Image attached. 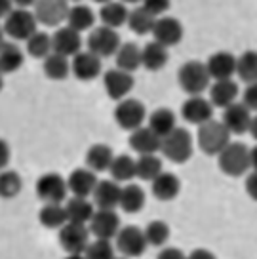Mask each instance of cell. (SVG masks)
I'll list each match as a JSON object with an SVG mask.
<instances>
[{
  "instance_id": "obj_1",
  "label": "cell",
  "mask_w": 257,
  "mask_h": 259,
  "mask_svg": "<svg viewBox=\"0 0 257 259\" xmlns=\"http://www.w3.org/2000/svg\"><path fill=\"white\" fill-rule=\"evenodd\" d=\"M231 132L221 120H208L202 126H198V134H196V143L204 154L208 156H217L231 143Z\"/></svg>"
},
{
  "instance_id": "obj_2",
  "label": "cell",
  "mask_w": 257,
  "mask_h": 259,
  "mask_svg": "<svg viewBox=\"0 0 257 259\" xmlns=\"http://www.w3.org/2000/svg\"><path fill=\"white\" fill-rule=\"evenodd\" d=\"M217 164H219V170L229 178H242L244 174H248L251 170L249 149L244 143L231 141L221 153L217 154Z\"/></svg>"
},
{
  "instance_id": "obj_3",
  "label": "cell",
  "mask_w": 257,
  "mask_h": 259,
  "mask_svg": "<svg viewBox=\"0 0 257 259\" xmlns=\"http://www.w3.org/2000/svg\"><path fill=\"white\" fill-rule=\"evenodd\" d=\"M160 153L174 164H185L194 153V139L189 130L179 128L172 130L168 136L162 138Z\"/></svg>"
},
{
  "instance_id": "obj_4",
  "label": "cell",
  "mask_w": 257,
  "mask_h": 259,
  "mask_svg": "<svg viewBox=\"0 0 257 259\" xmlns=\"http://www.w3.org/2000/svg\"><path fill=\"white\" fill-rule=\"evenodd\" d=\"M177 82L187 96H202L211 84L208 67L202 61H187L177 71Z\"/></svg>"
},
{
  "instance_id": "obj_5",
  "label": "cell",
  "mask_w": 257,
  "mask_h": 259,
  "mask_svg": "<svg viewBox=\"0 0 257 259\" xmlns=\"http://www.w3.org/2000/svg\"><path fill=\"white\" fill-rule=\"evenodd\" d=\"M36 31H38V21L34 12H29V8L12 10L10 16L4 19V32L17 42H27Z\"/></svg>"
},
{
  "instance_id": "obj_6",
  "label": "cell",
  "mask_w": 257,
  "mask_h": 259,
  "mask_svg": "<svg viewBox=\"0 0 257 259\" xmlns=\"http://www.w3.org/2000/svg\"><path fill=\"white\" fill-rule=\"evenodd\" d=\"M145 120H147V109L139 99L126 97L114 107V122L118 124V128L126 130V132L141 128Z\"/></svg>"
},
{
  "instance_id": "obj_7",
  "label": "cell",
  "mask_w": 257,
  "mask_h": 259,
  "mask_svg": "<svg viewBox=\"0 0 257 259\" xmlns=\"http://www.w3.org/2000/svg\"><path fill=\"white\" fill-rule=\"evenodd\" d=\"M147 238H145L143 229L136 225H126L120 227L118 235L114 236V248L120 251L124 257L136 259L141 257L147 250Z\"/></svg>"
},
{
  "instance_id": "obj_8",
  "label": "cell",
  "mask_w": 257,
  "mask_h": 259,
  "mask_svg": "<svg viewBox=\"0 0 257 259\" xmlns=\"http://www.w3.org/2000/svg\"><path fill=\"white\" fill-rule=\"evenodd\" d=\"M86 44H88L90 52H94L96 56L103 59V57H111L118 52V48H120V36H118L116 29L101 25V27H96L94 31L90 32Z\"/></svg>"
},
{
  "instance_id": "obj_9",
  "label": "cell",
  "mask_w": 257,
  "mask_h": 259,
  "mask_svg": "<svg viewBox=\"0 0 257 259\" xmlns=\"http://www.w3.org/2000/svg\"><path fill=\"white\" fill-rule=\"evenodd\" d=\"M69 193V185L67 179L63 176H59L56 171L44 174L36 179V196L40 198L42 202H57L61 204L67 198Z\"/></svg>"
},
{
  "instance_id": "obj_10",
  "label": "cell",
  "mask_w": 257,
  "mask_h": 259,
  "mask_svg": "<svg viewBox=\"0 0 257 259\" xmlns=\"http://www.w3.org/2000/svg\"><path fill=\"white\" fill-rule=\"evenodd\" d=\"M34 16L36 21L44 27H59V25L67 21V14H69V0H36L34 2Z\"/></svg>"
},
{
  "instance_id": "obj_11",
  "label": "cell",
  "mask_w": 257,
  "mask_h": 259,
  "mask_svg": "<svg viewBox=\"0 0 257 259\" xmlns=\"http://www.w3.org/2000/svg\"><path fill=\"white\" fill-rule=\"evenodd\" d=\"M59 244L67 253H84L90 244V229L82 223L67 221L59 229Z\"/></svg>"
},
{
  "instance_id": "obj_12",
  "label": "cell",
  "mask_w": 257,
  "mask_h": 259,
  "mask_svg": "<svg viewBox=\"0 0 257 259\" xmlns=\"http://www.w3.org/2000/svg\"><path fill=\"white\" fill-rule=\"evenodd\" d=\"M88 229L96 238L113 240L120 231V218L114 210H96Z\"/></svg>"
},
{
  "instance_id": "obj_13",
  "label": "cell",
  "mask_w": 257,
  "mask_h": 259,
  "mask_svg": "<svg viewBox=\"0 0 257 259\" xmlns=\"http://www.w3.org/2000/svg\"><path fill=\"white\" fill-rule=\"evenodd\" d=\"M181 116L189 124L202 126L204 122L213 118V105L204 96H189L183 107H181Z\"/></svg>"
},
{
  "instance_id": "obj_14",
  "label": "cell",
  "mask_w": 257,
  "mask_h": 259,
  "mask_svg": "<svg viewBox=\"0 0 257 259\" xmlns=\"http://www.w3.org/2000/svg\"><path fill=\"white\" fill-rule=\"evenodd\" d=\"M71 73L82 82L94 80L101 74V57L90 50L78 52L71 61Z\"/></svg>"
},
{
  "instance_id": "obj_15",
  "label": "cell",
  "mask_w": 257,
  "mask_h": 259,
  "mask_svg": "<svg viewBox=\"0 0 257 259\" xmlns=\"http://www.w3.org/2000/svg\"><path fill=\"white\" fill-rule=\"evenodd\" d=\"M103 84L111 99L122 101L134 90V76H132V73H126V71L116 67V69H111V71L105 73Z\"/></svg>"
},
{
  "instance_id": "obj_16",
  "label": "cell",
  "mask_w": 257,
  "mask_h": 259,
  "mask_svg": "<svg viewBox=\"0 0 257 259\" xmlns=\"http://www.w3.org/2000/svg\"><path fill=\"white\" fill-rule=\"evenodd\" d=\"M153 38L162 46L172 48L183 38V25L176 17H156V23L153 27Z\"/></svg>"
},
{
  "instance_id": "obj_17",
  "label": "cell",
  "mask_w": 257,
  "mask_h": 259,
  "mask_svg": "<svg viewBox=\"0 0 257 259\" xmlns=\"http://www.w3.org/2000/svg\"><path fill=\"white\" fill-rule=\"evenodd\" d=\"M251 111L244 103H233L227 109H223V124L227 126V130L233 134V136H242V134H248L249 124H251Z\"/></svg>"
},
{
  "instance_id": "obj_18",
  "label": "cell",
  "mask_w": 257,
  "mask_h": 259,
  "mask_svg": "<svg viewBox=\"0 0 257 259\" xmlns=\"http://www.w3.org/2000/svg\"><path fill=\"white\" fill-rule=\"evenodd\" d=\"M52 46L56 54H61L65 57H74L78 52H82V38L80 32L71 29L69 25L59 27L52 34Z\"/></svg>"
},
{
  "instance_id": "obj_19",
  "label": "cell",
  "mask_w": 257,
  "mask_h": 259,
  "mask_svg": "<svg viewBox=\"0 0 257 259\" xmlns=\"http://www.w3.org/2000/svg\"><path fill=\"white\" fill-rule=\"evenodd\" d=\"M128 143L132 147V151H136L139 156L141 154H156L160 153L162 138L149 126H141V128L130 132Z\"/></svg>"
},
{
  "instance_id": "obj_20",
  "label": "cell",
  "mask_w": 257,
  "mask_h": 259,
  "mask_svg": "<svg viewBox=\"0 0 257 259\" xmlns=\"http://www.w3.org/2000/svg\"><path fill=\"white\" fill-rule=\"evenodd\" d=\"M236 63L238 57H234L231 52H216L208 57L206 67L211 80H227L236 74Z\"/></svg>"
},
{
  "instance_id": "obj_21",
  "label": "cell",
  "mask_w": 257,
  "mask_h": 259,
  "mask_svg": "<svg viewBox=\"0 0 257 259\" xmlns=\"http://www.w3.org/2000/svg\"><path fill=\"white\" fill-rule=\"evenodd\" d=\"M120 193L122 187L114 179H103L99 181L94 191V204L97 210H114L116 206H120Z\"/></svg>"
},
{
  "instance_id": "obj_22",
  "label": "cell",
  "mask_w": 257,
  "mask_h": 259,
  "mask_svg": "<svg viewBox=\"0 0 257 259\" xmlns=\"http://www.w3.org/2000/svg\"><path fill=\"white\" fill-rule=\"evenodd\" d=\"M97 183H99V179H97L96 171L90 170V168H76L67 178V185H69V191L72 193V196L90 198L96 191Z\"/></svg>"
},
{
  "instance_id": "obj_23",
  "label": "cell",
  "mask_w": 257,
  "mask_h": 259,
  "mask_svg": "<svg viewBox=\"0 0 257 259\" xmlns=\"http://www.w3.org/2000/svg\"><path fill=\"white\" fill-rule=\"evenodd\" d=\"M238 96H240V90H238V84L233 78L213 80V84L209 86V101L213 107L227 109L229 105L236 103Z\"/></svg>"
},
{
  "instance_id": "obj_24",
  "label": "cell",
  "mask_w": 257,
  "mask_h": 259,
  "mask_svg": "<svg viewBox=\"0 0 257 259\" xmlns=\"http://www.w3.org/2000/svg\"><path fill=\"white\" fill-rule=\"evenodd\" d=\"M151 191H153L154 198H158L162 202H169L181 191V181H179V178H177L176 174L162 171L158 178H154L151 181Z\"/></svg>"
},
{
  "instance_id": "obj_25",
  "label": "cell",
  "mask_w": 257,
  "mask_h": 259,
  "mask_svg": "<svg viewBox=\"0 0 257 259\" xmlns=\"http://www.w3.org/2000/svg\"><path fill=\"white\" fill-rule=\"evenodd\" d=\"M130 10L126 8V4L122 0H111L107 4H101L99 10V19L105 27H111V29H118L122 25L128 23Z\"/></svg>"
},
{
  "instance_id": "obj_26",
  "label": "cell",
  "mask_w": 257,
  "mask_h": 259,
  "mask_svg": "<svg viewBox=\"0 0 257 259\" xmlns=\"http://www.w3.org/2000/svg\"><path fill=\"white\" fill-rule=\"evenodd\" d=\"M168 59V48L156 40L149 42L141 48V67H145L147 71H160L166 67Z\"/></svg>"
},
{
  "instance_id": "obj_27",
  "label": "cell",
  "mask_w": 257,
  "mask_h": 259,
  "mask_svg": "<svg viewBox=\"0 0 257 259\" xmlns=\"http://www.w3.org/2000/svg\"><path fill=\"white\" fill-rule=\"evenodd\" d=\"M96 204H92L88 198L84 196H72L69 202L65 204V211H67V219L72 223H82L88 225L94 213H96Z\"/></svg>"
},
{
  "instance_id": "obj_28",
  "label": "cell",
  "mask_w": 257,
  "mask_h": 259,
  "mask_svg": "<svg viewBox=\"0 0 257 259\" xmlns=\"http://www.w3.org/2000/svg\"><path fill=\"white\" fill-rule=\"evenodd\" d=\"M25 56L21 48L14 42H0V73L12 74L21 69Z\"/></svg>"
},
{
  "instance_id": "obj_29",
  "label": "cell",
  "mask_w": 257,
  "mask_h": 259,
  "mask_svg": "<svg viewBox=\"0 0 257 259\" xmlns=\"http://www.w3.org/2000/svg\"><path fill=\"white\" fill-rule=\"evenodd\" d=\"M114 153L113 149L105 143H96L88 149L86 153V168L97 171H109L111 164H113Z\"/></svg>"
},
{
  "instance_id": "obj_30",
  "label": "cell",
  "mask_w": 257,
  "mask_h": 259,
  "mask_svg": "<svg viewBox=\"0 0 257 259\" xmlns=\"http://www.w3.org/2000/svg\"><path fill=\"white\" fill-rule=\"evenodd\" d=\"M114 61L116 67L126 71V73H134L141 67V48L136 46L134 42H124L120 44L118 52L114 54Z\"/></svg>"
},
{
  "instance_id": "obj_31",
  "label": "cell",
  "mask_w": 257,
  "mask_h": 259,
  "mask_svg": "<svg viewBox=\"0 0 257 259\" xmlns=\"http://www.w3.org/2000/svg\"><path fill=\"white\" fill-rule=\"evenodd\" d=\"M96 23V14L94 10L86 6V4H74L69 8V14H67V25L74 29V31H90Z\"/></svg>"
},
{
  "instance_id": "obj_32",
  "label": "cell",
  "mask_w": 257,
  "mask_h": 259,
  "mask_svg": "<svg viewBox=\"0 0 257 259\" xmlns=\"http://www.w3.org/2000/svg\"><path fill=\"white\" fill-rule=\"evenodd\" d=\"M145 202H147V194L139 185H124L120 193V208L126 213H137L145 208Z\"/></svg>"
},
{
  "instance_id": "obj_33",
  "label": "cell",
  "mask_w": 257,
  "mask_h": 259,
  "mask_svg": "<svg viewBox=\"0 0 257 259\" xmlns=\"http://www.w3.org/2000/svg\"><path fill=\"white\" fill-rule=\"evenodd\" d=\"M147 126L153 130V132H156L160 138H164V136H168L172 130L177 128V116L172 109L160 107V109H156V111L151 113Z\"/></svg>"
},
{
  "instance_id": "obj_34",
  "label": "cell",
  "mask_w": 257,
  "mask_h": 259,
  "mask_svg": "<svg viewBox=\"0 0 257 259\" xmlns=\"http://www.w3.org/2000/svg\"><path fill=\"white\" fill-rule=\"evenodd\" d=\"M42 69H44V74H46L48 78H52V80H65V78L71 74V61H69V57L52 52V54L44 59Z\"/></svg>"
},
{
  "instance_id": "obj_35",
  "label": "cell",
  "mask_w": 257,
  "mask_h": 259,
  "mask_svg": "<svg viewBox=\"0 0 257 259\" xmlns=\"http://www.w3.org/2000/svg\"><path fill=\"white\" fill-rule=\"evenodd\" d=\"M109 174L116 183H128L136 178V160L130 154H114Z\"/></svg>"
},
{
  "instance_id": "obj_36",
  "label": "cell",
  "mask_w": 257,
  "mask_h": 259,
  "mask_svg": "<svg viewBox=\"0 0 257 259\" xmlns=\"http://www.w3.org/2000/svg\"><path fill=\"white\" fill-rule=\"evenodd\" d=\"M38 221L46 229H61L69 219H67L65 206L57 202H46L38 211Z\"/></svg>"
},
{
  "instance_id": "obj_37",
  "label": "cell",
  "mask_w": 257,
  "mask_h": 259,
  "mask_svg": "<svg viewBox=\"0 0 257 259\" xmlns=\"http://www.w3.org/2000/svg\"><path fill=\"white\" fill-rule=\"evenodd\" d=\"M162 171H164L162 158L156 154H141L136 160V178H139L141 181H153Z\"/></svg>"
},
{
  "instance_id": "obj_38",
  "label": "cell",
  "mask_w": 257,
  "mask_h": 259,
  "mask_svg": "<svg viewBox=\"0 0 257 259\" xmlns=\"http://www.w3.org/2000/svg\"><path fill=\"white\" fill-rule=\"evenodd\" d=\"M154 23H156V17L151 12H147L143 6H139V8L130 12L128 23L126 25L134 32H137V34H149V32H153Z\"/></svg>"
},
{
  "instance_id": "obj_39",
  "label": "cell",
  "mask_w": 257,
  "mask_h": 259,
  "mask_svg": "<svg viewBox=\"0 0 257 259\" xmlns=\"http://www.w3.org/2000/svg\"><path fill=\"white\" fill-rule=\"evenodd\" d=\"M25 44H27V52H29V56L34 57V59H46V57L54 52V46H52V36L44 31H36L29 40L25 42Z\"/></svg>"
},
{
  "instance_id": "obj_40",
  "label": "cell",
  "mask_w": 257,
  "mask_h": 259,
  "mask_svg": "<svg viewBox=\"0 0 257 259\" xmlns=\"http://www.w3.org/2000/svg\"><path fill=\"white\" fill-rule=\"evenodd\" d=\"M23 189V179L16 170H0V198H16Z\"/></svg>"
},
{
  "instance_id": "obj_41",
  "label": "cell",
  "mask_w": 257,
  "mask_h": 259,
  "mask_svg": "<svg viewBox=\"0 0 257 259\" xmlns=\"http://www.w3.org/2000/svg\"><path fill=\"white\" fill-rule=\"evenodd\" d=\"M236 74L246 84L257 82V50H248L238 57L236 63Z\"/></svg>"
},
{
  "instance_id": "obj_42",
  "label": "cell",
  "mask_w": 257,
  "mask_h": 259,
  "mask_svg": "<svg viewBox=\"0 0 257 259\" xmlns=\"http://www.w3.org/2000/svg\"><path fill=\"white\" fill-rule=\"evenodd\" d=\"M145 238H147V244L149 246H154V248H160L169 240V225L166 221H160V219H154L149 225L143 229Z\"/></svg>"
},
{
  "instance_id": "obj_43",
  "label": "cell",
  "mask_w": 257,
  "mask_h": 259,
  "mask_svg": "<svg viewBox=\"0 0 257 259\" xmlns=\"http://www.w3.org/2000/svg\"><path fill=\"white\" fill-rule=\"evenodd\" d=\"M84 255H86V259H116V248L111 240L96 238L94 242L88 244Z\"/></svg>"
},
{
  "instance_id": "obj_44",
  "label": "cell",
  "mask_w": 257,
  "mask_h": 259,
  "mask_svg": "<svg viewBox=\"0 0 257 259\" xmlns=\"http://www.w3.org/2000/svg\"><path fill=\"white\" fill-rule=\"evenodd\" d=\"M141 6L147 12H151L154 17H158L169 10V0H141Z\"/></svg>"
},
{
  "instance_id": "obj_45",
  "label": "cell",
  "mask_w": 257,
  "mask_h": 259,
  "mask_svg": "<svg viewBox=\"0 0 257 259\" xmlns=\"http://www.w3.org/2000/svg\"><path fill=\"white\" fill-rule=\"evenodd\" d=\"M242 103L248 107L249 111L257 113V82H251L246 86V90L242 92Z\"/></svg>"
},
{
  "instance_id": "obj_46",
  "label": "cell",
  "mask_w": 257,
  "mask_h": 259,
  "mask_svg": "<svg viewBox=\"0 0 257 259\" xmlns=\"http://www.w3.org/2000/svg\"><path fill=\"white\" fill-rule=\"evenodd\" d=\"M244 187H246V193H248L249 198L257 202V171L255 170L251 171V174H248Z\"/></svg>"
},
{
  "instance_id": "obj_47",
  "label": "cell",
  "mask_w": 257,
  "mask_h": 259,
  "mask_svg": "<svg viewBox=\"0 0 257 259\" xmlns=\"http://www.w3.org/2000/svg\"><path fill=\"white\" fill-rule=\"evenodd\" d=\"M156 259H187V255L181 250H177V248L166 246V248H162L160 250V253H158V257Z\"/></svg>"
},
{
  "instance_id": "obj_48",
  "label": "cell",
  "mask_w": 257,
  "mask_h": 259,
  "mask_svg": "<svg viewBox=\"0 0 257 259\" xmlns=\"http://www.w3.org/2000/svg\"><path fill=\"white\" fill-rule=\"evenodd\" d=\"M10 156H12V151H10L8 141L0 139V170H4L10 164Z\"/></svg>"
},
{
  "instance_id": "obj_49",
  "label": "cell",
  "mask_w": 257,
  "mask_h": 259,
  "mask_svg": "<svg viewBox=\"0 0 257 259\" xmlns=\"http://www.w3.org/2000/svg\"><path fill=\"white\" fill-rule=\"evenodd\" d=\"M187 259H217V257H216V253H211V251L206 250V248H196V250H193L187 255Z\"/></svg>"
},
{
  "instance_id": "obj_50",
  "label": "cell",
  "mask_w": 257,
  "mask_h": 259,
  "mask_svg": "<svg viewBox=\"0 0 257 259\" xmlns=\"http://www.w3.org/2000/svg\"><path fill=\"white\" fill-rule=\"evenodd\" d=\"M12 10H14V2L12 0H0V19H6Z\"/></svg>"
},
{
  "instance_id": "obj_51",
  "label": "cell",
  "mask_w": 257,
  "mask_h": 259,
  "mask_svg": "<svg viewBox=\"0 0 257 259\" xmlns=\"http://www.w3.org/2000/svg\"><path fill=\"white\" fill-rule=\"evenodd\" d=\"M248 134L257 141V113L251 116V124H249V132H248Z\"/></svg>"
},
{
  "instance_id": "obj_52",
  "label": "cell",
  "mask_w": 257,
  "mask_h": 259,
  "mask_svg": "<svg viewBox=\"0 0 257 259\" xmlns=\"http://www.w3.org/2000/svg\"><path fill=\"white\" fill-rule=\"evenodd\" d=\"M12 2H14V6H17V8H31V6H34L36 0H12Z\"/></svg>"
},
{
  "instance_id": "obj_53",
  "label": "cell",
  "mask_w": 257,
  "mask_h": 259,
  "mask_svg": "<svg viewBox=\"0 0 257 259\" xmlns=\"http://www.w3.org/2000/svg\"><path fill=\"white\" fill-rule=\"evenodd\" d=\"M249 158H251V170L257 171V145L249 149Z\"/></svg>"
},
{
  "instance_id": "obj_54",
  "label": "cell",
  "mask_w": 257,
  "mask_h": 259,
  "mask_svg": "<svg viewBox=\"0 0 257 259\" xmlns=\"http://www.w3.org/2000/svg\"><path fill=\"white\" fill-rule=\"evenodd\" d=\"M65 259H86V255L84 253H67Z\"/></svg>"
},
{
  "instance_id": "obj_55",
  "label": "cell",
  "mask_w": 257,
  "mask_h": 259,
  "mask_svg": "<svg viewBox=\"0 0 257 259\" xmlns=\"http://www.w3.org/2000/svg\"><path fill=\"white\" fill-rule=\"evenodd\" d=\"M4 34H6L4 32V25H0V42H4Z\"/></svg>"
},
{
  "instance_id": "obj_56",
  "label": "cell",
  "mask_w": 257,
  "mask_h": 259,
  "mask_svg": "<svg viewBox=\"0 0 257 259\" xmlns=\"http://www.w3.org/2000/svg\"><path fill=\"white\" fill-rule=\"evenodd\" d=\"M2 76H4V74L0 73V92H2V88H4V78H2Z\"/></svg>"
},
{
  "instance_id": "obj_57",
  "label": "cell",
  "mask_w": 257,
  "mask_h": 259,
  "mask_svg": "<svg viewBox=\"0 0 257 259\" xmlns=\"http://www.w3.org/2000/svg\"><path fill=\"white\" fill-rule=\"evenodd\" d=\"M122 2H124V4H126V2H132V4H136V2H141V0H122Z\"/></svg>"
},
{
  "instance_id": "obj_58",
  "label": "cell",
  "mask_w": 257,
  "mask_h": 259,
  "mask_svg": "<svg viewBox=\"0 0 257 259\" xmlns=\"http://www.w3.org/2000/svg\"><path fill=\"white\" fill-rule=\"evenodd\" d=\"M94 2H99V4H107V2H111V0H94Z\"/></svg>"
},
{
  "instance_id": "obj_59",
  "label": "cell",
  "mask_w": 257,
  "mask_h": 259,
  "mask_svg": "<svg viewBox=\"0 0 257 259\" xmlns=\"http://www.w3.org/2000/svg\"><path fill=\"white\" fill-rule=\"evenodd\" d=\"M69 2H74V4H78V2H82V0H69Z\"/></svg>"
},
{
  "instance_id": "obj_60",
  "label": "cell",
  "mask_w": 257,
  "mask_h": 259,
  "mask_svg": "<svg viewBox=\"0 0 257 259\" xmlns=\"http://www.w3.org/2000/svg\"><path fill=\"white\" fill-rule=\"evenodd\" d=\"M116 259H130V257H124V255H122V257H116Z\"/></svg>"
}]
</instances>
